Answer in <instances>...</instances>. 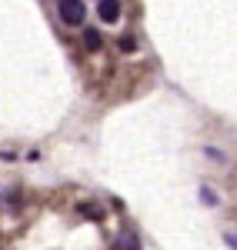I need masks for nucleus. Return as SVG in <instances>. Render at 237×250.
Returning a JSON list of instances; mask_svg holds the SVG:
<instances>
[{
    "label": "nucleus",
    "mask_w": 237,
    "mask_h": 250,
    "mask_svg": "<svg viewBox=\"0 0 237 250\" xmlns=\"http://www.w3.org/2000/svg\"><path fill=\"white\" fill-rule=\"evenodd\" d=\"M110 250H140L137 233H130V230H120V233H117V240H114V247H110Z\"/></svg>",
    "instance_id": "obj_3"
},
{
    "label": "nucleus",
    "mask_w": 237,
    "mask_h": 250,
    "mask_svg": "<svg viewBox=\"0 0 237 250\" xmlns=\"http://www.w3.org/2000/svg\"><path fill=\"white\" fill-rule=\"evenodd\" d=\"M97 17L104 20V23H117L120 3H117V0H100V3H97Z\"/></svg>",
    "instance_id": "obj_2"
},
{
    "label": "nucleus",
    "mask_w": 237,
    "mask_h": 250,
    "mask_svg": "<svg viewBox=\"0 0 237 250\" xmlns=\"http://www.w3.org/2000/svg\"><path fill=\"white\" fill-rule=\"evenodd\" d=\"M120 50H127V54H130V50H134V40L124 37V40H120Z\"/></svg>",
    "instance_id": "obj_6"
},
{
    "label": "nucleus",
    "mask_w": 237,
    "mask_h": 250,
    "mask_svg": "<svg viewBox=\"0 0 237 250\" xmlns=\"http://www.w3.org/2000/svg\"><path fill=\"white\" fill-rule=\"evenodd\" d=\"M227 244H231V247H237V233H227Z\"/></svg>",
    "instance_id": "obj_7"
},
{
    "label": "nucleus",
    "mask_w": 237,
    "mask_h": 250,
    "mask_svg": "<svg viewBox=\"0 0 237 250\" xmlns=\"http://www.w3.org/2000/svg\"><path fill=\"white\" fill-rule=\"evenodd\" d=\"M84 17H87L84 0H60V20H64L67 27H77Z\"/></svg>",
    "instance_id": "obj_1"
},
{
    "label": "nucleus",
    "mask_w": 237,
    "mask_h": 250,
    "mask_svg": "<svg viewBox=\"0 0 237 250\" xmlns=\"http://www.w3.org/2000/svg\"><path fill=\"white\" fill-rule=\"evenodd\" d=\"M80 210H84V217H94V220H100V217H104V210H97V204H84Z\"/></svg>",
    "instance_id": "obj_5"
},
{
    "label": "nucleus",
    "mask_w": 237,
    "mask_h": 250,
    "mask_svg": "<svg viewBox=\"0 0 237 250\" xmlns=\"http://www.w3.org/2000/svg\"><path fill=\"white\" fill-rule=\"evenodd\" d=\"M84 43H87L90 50H100V34L97 30H87V34H84Z\"/></svg>",
    "instance_id": "obj_4"
}]
</instances>
